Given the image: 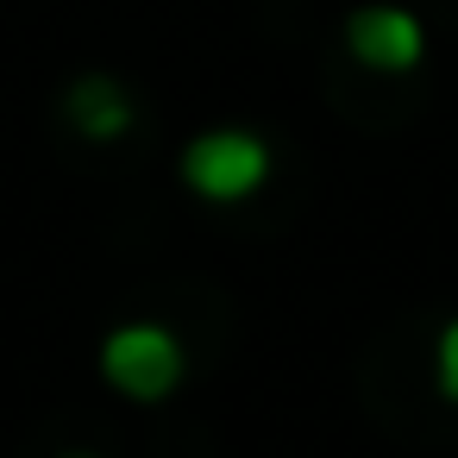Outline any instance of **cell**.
Listing matches in <instances>:
<instances>
[{
  "label": "cell",
  "instance_id": "1",
  "mask_svg": "<svg viewBox=\"0 0 458 458\" xmlns=\"http://www.w3.org/2000/svg\"><path fill=\"white\" fill-rule=\"evenodd\" d=\"M101 377L126 395V402H164L176 395V383L189 377V352L170 327L157 320H126L101 339Z\"/></svg>",
  "mask_w": 458,
  "mask_h": 458
},
{
  "label": "cell",
  "instance_id": "2",
  "mask_svg": "<svg viewBox=\"0 0 458 458\" xmlns=\"http://www.w3.org/2000/svg\"><path fill=\"white\" fill-rule=\"evenodd\" d=\"M182 182L201 195V201H245L270 182V145L258 132H239V126H214V132H195L182 145Z\"/></svg>",
  "mask_w": 458,
  "mask_h": 458
},
{
  "label": "cell",
  "instance_id": "3",
  "mask_svg": "<svg viewBox=\"0 0 458 458\" xmlns=\"http://www.w3.org/2000/svg\"><path fill=\"white\" fill-rule=\"evenodd\" d=\"M345 51L370 70V76H408L427 57V32L414 13L402 7H358L345 20Z\"/></svg>",
  "mask_w": 458,
  "mask_h": 458
},
{
  "label": "cell",
  "instance_id": "4",
  "mask_svg": "<svg viewBox=\"0 0 458 458\" xmlns=\"http://www.w3.org/2000/svg\"><path fill=\"white\" fill-rule=\"evenodd\" d=\"M64 114H70V126H76L82 139H95V145L126 139V132L139 126V107H132V95H126L114 76H82V82L70 89Z\"/></svg>",
  "mask_w": 458,
  "mask_h": 458
},
{
  "label": "cell",
  "instance_id": "5",
  "mask_svg": "<svg viewBox=\"0 0 458 458\" xmlns=\"http://www.w3.org/2000/svg\"><path fill=\"white\" fill-rule=\"evenodd\" d=\"M433 383H439V395L458 408V320H445L439 339H433Z\"/></svg>",
  "mask_w": 458,
  "mask_h": 458
},
{
  "label": "cell",
  "instance_id": "6",
  "mask_svg": "<svg viewBox=\"0 0 458 458\" xmlns=\"http://www.w3.org/2000/svg\"><path fill=\"white\" fill-rule=\"evenodd\" d=\"M64 458H95V452H64Z\"/></svg>",
  "mask_w": 458,
  "mask_h": 458
}]
</instances>
